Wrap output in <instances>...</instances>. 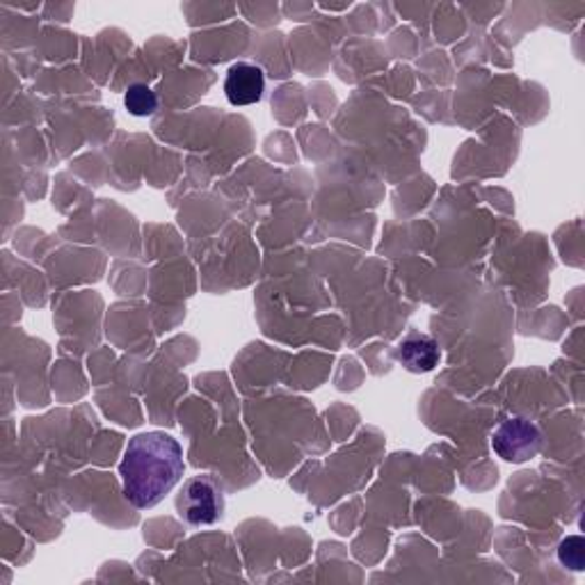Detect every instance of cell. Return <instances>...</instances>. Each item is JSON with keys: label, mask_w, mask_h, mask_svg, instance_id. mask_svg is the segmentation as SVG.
<instances>
[{"label": "cell", "mask_w": 585, "mask_h": 585, "mask_svg": "<svg viewBox=\"0 0 585 585\" xmlns=\"http://www.w3.org/2000/svg\"><path fill=\"white\" fill-rule=\"evenodd\" d=\"M184 451L167 432H142L124 451L119 476L124 496L140 511L159 505L184 478Z\"/></svg>", "instance_id": "obj_1"}, {"label": "cell", "mask_w": 585, "mask_h": 585, "mask_svg": "<svg viewBox=\"0 0 585 585\" xmlns=\"http://www.w3.org/2000/svg\"><path fill=\"white\" fill-rule=\"evenodd\" d=\"M224 490L220 482L203 473L188 478L176 496V515L188 526H211L224 517Z\"/></svg>", "instance_id": "obj_2"}, {"label": "cell", "mask_w": 585, "mask_h": 585, "mask_svg": "<svg viewBox=\"0 0 585 585\" xmlns=\"http://www.w3.org/2000/svg\"><path fill=\"white\" fill-rule=\"evenodd\" d=\"M492 448L505 463L522 465L533 460L542 451V432L528 419H507L494 430Z\"/></svg>", "instance_id": "obj_3"}, {"label": "cell", "mask_w": 585, "mask_h": 585, "mask_svg": "<svg viewBox=\"0 0 585 585\" xmlns=\"http://www.w3.org/2000/svg\"><path fill=\"white\" fill-rule=\"evenodd\" d=\"M266 92L264 69L249 62H236L226 71L224 94L232 106H254L259 104Z\"/></svg>", "instance_id": "obj_4"}, {"label": "cell", "mask_w": 585, "mask_h": 585, "mask_svg": "<svg viewBox=\"0 0 585 585\" xmlns=\"http://www.w3.org/2000/svg\"><path fill=\"white\" fill-rule=\"evenodd\" d=\"M396 360L410 373H430L440 364L442 352L435 339L412 329V332L398 343Z\"/></svg>", "instance_id": "obj_5"}, {"label": "cell", "mask_w": 585, "mask_h": 585, "mask_svg": "<svg viewBox=\"0 0 585 585\" xmlns=\"http://www.w3.org/2000/svg\"><path fill=\"white\" fill-rule=\"evenodd\" d=\"M124 106L133 117H149L159 110V96L151 87L136 83L129 87V92H126Z\"/></svg>", "instance_id": "obj_6"}, {"label": "cell", "mask_w": 585, "mask_h": 585, "mask_svg": "<svg viewBox=\"0 0 585 585\" xmlns=\"http://www.w3.org/2000/svg\"><path fill=\"white\" fill-rule=\"evenodd\" d=\"M558 561H561L565 568L581 572L585 563V542L581 536H572L561 542L558 547Z\"/></svg>", "instance_id": "obj_7"}]
</instances>
